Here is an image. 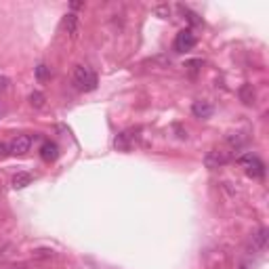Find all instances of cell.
<instances>
[{
    "mask_svg": "<svg viewBox=\"0 0 269 269\" xmlns=\"http://www.w3.org/2000/svg\"><path fill=\"white\" fill-rule=\"evenodd\" d=\"M74 84H76L78 91L91 93V91L97 88L99 78H97V74L93 72L91 67H86V65H76V67H74Z\"/></svg>",
    "mask_w": 269,
    "mask_h": 269,
    "instance_id": "6da1fadb",
    "label": "cell"
},
{
    "mask_svg": "<svg viewBox=\"0 0 269 269\" xmlns=\"http://www.w3.org/2000/svg\"><path fill=\"white\" fill-rule=\"evenodd\" d=\"M238 164L246 170V174L250 179H263L265 177V164H263V160L256 156V154H244L238 158Z\"/></svg>",
    "mask_w": 269,
    "mask_h": 269,
    "instance_id": "7a4b0ae2",
    "label": "cell"
},
{
    "mask_svg": "<svg viewBox=\"0 0 269 269\" xmlns=\"http://www.w3.org/2000/svg\"><path fill=\"white\" fill-rule=\"evenodd\" d=\"M139 141V128H126V131L118 133L114 139V147L118 151H131Z\"/></svg>",
    "mask_w": 269,
    "mask_h": 269,
    "instance_id": "3957f363",
    "label": "cell"
},
{
    "mask_svg": "<svg viewBox=\"0 0 269 269\" xmlns=\"http://www.w3.org/2000/svg\"><path fill=\"white\" fill-rule=\"evenodd\" d=\"M227 162H231V151H227V149H210L208 154L204 156V166L208 170L225 166Z\"/></svg>",
    "mask_w": 269,
    "mask_h": 269,
    "instance_id": "277c9868",
    "label": "cell"
},
{
    "mask_svg": "<svg viewBox=\"0 0 269 269\" xmlns=\"http://www.w3.org/2000/svg\"><path fill=\"white\" fill-rule=\"evenodd\" d=\"M196 46V34L187 28V30H181L177 36H174V42H172V49L177 53H187L192 51Z\"/></svg>",
    "mask_w": 269,
    "mask_h": 269,
    "instance_id": "5b68a950",
    "label": "cell"
},
{
    "mask_svg": "<svg viewBox=\"0 0 269 269\" xmlns=\"http://www.w3.org/2000/svg\"><path fill=\"white\" fill-rule=\"evenodd\" d=\"M30 147H32V137L30 135H17L13 141L9 143V151H11V154H15V156L28 154Z\"/></svg>",
    "mask_w": 269,
    "mask_h": 269,
    "instance_id": "8992f818",
    "label": "cell"
},
{
    "mask_svg": "<svg viewBox=\"0 0 269 269\" xmlns=\"http://www.w3.org/2000/svg\"><path fill=\"white\" fill-rule=\"evenodd\" d=\"M213 112H215L213 103H210V101H204V99L194 101V105H192V114L196 116V118H200V120H208L210 116H213Z\"/></svg>",
    "mask_w": 269,
    "mask_h": 269,
    "instance_id": "52a82bcc",
    "label": "cell"
},
{
    "mask_svg": "<svg viewBox=\"0 0 269 269\" xmlns=\"http://www.w3.org/2000/svg\"><path fill=\"white\" fill-rule=\"evenodd\" d=\"M40 158L44 160V162H55L57 158H59V145H57L55 141H44L42 145H40Z\"/></svg>",
    "mask_w": 269,
    "mask_h": 269,
    "instance_id": "ba28073f",
    "label": "cell"
},
{
    "mask_svg": "<svg viewBox=\"0 0 269 269\" xmlns=\"http://www.w3.org/2000/svg\"><path fill=\"white\" fill-rule=\"evenodd\" d=\"M61 28L74 38L76 34H78V15H76V13H67V15L63 17V21H61Z\"/></svg>",
    "mask_w": 269,
    "mask_h": 269,
    "instance_id": "9c48e42d",
    "label": "cell"
},
{
    "mask_svg": "<svg viewBox=\"0 0 269 269\" xmlns=\"http://www.w3.org/2000/svg\"><path fill=\"white\" fill-rule=\"evenodd\" d=\"M238 95H240V101L244 103V105H254V99H256V95H254V88H252V84H242L240 86V91H238Z\"/></svg>",
    "mask_w": 269,
    "mask_h": 269,
    "instance_id": "30bf717a",
    "label": "cell"
},
{
    "mask_svg": "<svg viewBox=\"0 0 269 269\" xmlns=\"http://www.w3.org/2000/svg\"><path fill=\"white\" fill-rule=\"evenodd\" d=\"M32 179H34V177H32L30 172H23V170H21V172H17V174H15L13 181H11V183H13L15 190H23V187H28V185L32 183Z\"/></svg>",
    "mask_w": 269,
    "mask_h": 269,
    "instance_id": "8fae6325",
    "label": "cell"
},
{
    "mask_svg": "<svg viewBox=\"0 0 269 269\" xmlns=\"http://www.w3.org/2000/svg\"><path fill=\"white\" fill-rule=\"evenodd\" d=\"M225 141L233 147V149H240V147H244V145H246V141H248V139L246 137H244L242 133H229L227 137H225Z\"/></svg>",
    "mask_w": 269,
    "mask_h": 269,
    "instance_id": "7c38bea8",
    "label": "cell"
},
{
    "mask_svg": "<svg viewBox=\"0 0 269 269\" xmlns=\"http://www.w3.org/2000/svg\"><path fill=\"white\" fill-rule=\"evenodd\" d=\"M265 244H267V229L261 227L256 233H252V246L256 250H265Z\"/></svg>",
    "mask_w": 269,
    "mask_h": 269,
    "instance_id": "4fadbf2b",
    "label": "cell"
},
{
    "mask_svg": "<svg viewBox=\"0 0 269 269\" xmlns=\"http://www.w3.org/2000/svg\"><path fill=\"white\" fill-rule=\"evenodd\" d=\"M36 78L40 80V82H46V80L51 78V67L44 65V63H40V65L36 67Z\"/></svg>",
    "mask_w": 269,
    "mask_h": 269,
    "instance_id": "5bb4252c",
    "label": "cell"
},
{
    "mask_svg": "<svg viewBox=\"0 0 269 269\" xmlns=\"http://www.w3.org/2000/svg\"><path fill=\"white\" fill-rule=\"evenodd\" d=\"M179 11L183 15H187V21L192 23V26H202V19H198V15L194 13V11H190V9H185V7H179Z\"/></svg>",
    "mask_w": 269,
    "mask_h": 269,
    "instance_id": "9a60e30c",
    "label": "cell"
},
{
    "mask_svg": "<svg viewBox=\"0 0 269 269\" xmlns=\"http://www.w3.org/2000/svg\"><path fill=\"white\" fill-rule=\"evenodd\" d=\"M30 103L34 105V108H42V105H44V95L40 91H34L30 95Z\"/></svg>",
    "mask_w": 269,
    "mask_h": 269,
    "instance_id": "2e32d148",
    "label": "cell"
},
{
    "mask_svg": "<svg viewBox=\"0 0 269 269\" xmlns=\"http://www.w3.org/2000/svg\"><path fill=\"white\" fill-rule=\"evenodd\" d=\"M154 13H156L158 17H162V19H168V17H170V7H168V5H160V7L154 9Z\"/></svg>",
    "mask_w": 269,
    "mask_h": 269,
    "instance_id": "e0dca14e",
    "label": "cell"
},
{
    "mask_svg": "<svg viewBox=\"0 0 269 269\" xmlns=\"http://www.w3.org/2000/svg\"><path fill=\"white\" fill-rule=\"evenodd\" d=\"M9 84H11V80L7 76H0V91H5Z\"/></svg>",
    "mask_w": 269,
    "mask_h": 269,
    "instance_id": "ac0fdd59",
    "label": "cell"
},
{
    "mask_svg": "<svg viewBox=\"0 0 269 269\" xmlns=\"http://www.w3.org/2000/svg\"><path fill=\"white\" fill-rule=\"evenodd\" d=\"M9 154H11V151H9V145H7V143H0V156L5 158V156H9Z\"/></svg>",
    "mask_w": 269,
    "mask_h": 269,
    "instance_id": "d6986e66",
    "label": "cell"
},
{
    "mask_svg": "<svg viewBox=\"0 0 269 269\" xmlns=\"http://www.w3.org/2000/svg\"><path fill=\"white\" fill-rule=\"evenodd\" d=\"M0 116H3V105H0Z\"/></svg>",
    "mask_w": 269,
    "mask_h": 269,
    "instance_id": "ffe728a7",
    "label": "cell"
}]
</instances>
